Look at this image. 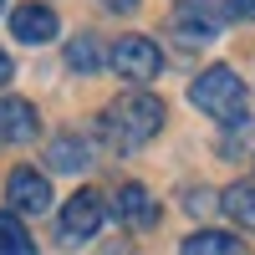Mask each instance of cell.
Wrapping results in <instances>:
<instances>
[{"label":"cell","mask_w":255,"mask_h":255,"mask_svg":"<svg viewBox=\"0 0 255 255\" xmlns=\"http://www.w3.org/2000/svg\"><path fill=\"white\" fill-rule=\"evenodd\" d=\"M189 102H194L199 113H209L215 123L225 128H240L250 123V97H245V82L230 72V67H209L189 82Z\"/></svg>","instance_id":"cell-1"},{"label":"cell","mask_w":255,"mask_h":255,"mask_svg":"<svg viewBox=\"0 0 255 255\" xmlns=\"http://www.w3.org/2000/svg\"><path fill=\"white\" fill-rule=\"evenodd\" d=\"M102 128H108L113 148H143L163 128V102L153 92H123L113 108L102 113Z\"/></svg>","instance_id":"cell-2"},{"label":"cell","mask_w":255,"mask_h":255,"mask_svg":"<svg viewBox=\"0 0 255 255\" xmlns=\"http://www.w3.org/2000/svg\"><path fill=\"white\" fill-rule=\"evenodd\" d=\"M102 220H108V199L97 194V189H77V194L67 199V209H61V240L67 245H82V240H92Z\"/></svg>","instance_id":"cell-3"},{"label":"cell","mask_w":255,"mask_h":255,"mask_svg":"<svg viewBox=\"0 0 255 255\" xmlns=\"http://www.w3.org/2000/svg\"><path fill=\"white\" fill-rule=\"evenodd\" d=\"M108 61H113V72L128 77V82H153V77L163 72V51H158L148 36H123L118 46L108 51Z\"/></svg>","instance_id":"cell-4"},{"label":"cell","mask_w":255,"mask_h":255,"mask_svg":"<svg viewBox=\"0 0 255 255\" xmlns=\"http://www.w3.org/2000/svg\"><path fill=\"white\" fill-rule=\"evenodd\" d=\"M174 36L184 46H209L220 36V5L215 0H179L174 5Z\"/></svg>","instance_id":"cell-5"},{"label":"cell","mask_w":255,"mask_h":255,"mask_svg":"<svg viewBox=\"0 0 255 255\" xmlns=\"http://www.w3.org/2000/svg\"><path fill=\"white\" fill-rule=\"evenodd\" d=\"M5 199H10V209H20V215H46L51 209V184L41 179L36 168H15L5 179Z\"/></svg>","instance_id":"cell-6"},{"label":"cell","mask_w":255,"mask_h":255,"mask_svg":"<svg viewBox=\"0 0 255 255\" xmlns=\"http://www.w3.org/2000/svg\"><path fill=\"white\" fill-rule=\"evenodd\" d=\"M41 133V118L26 97H0V143H31Z\"/></svg>","instance_id":"cell-7"},{"label":"cell","mask_w":255,"mask_h":255,"mask_svg":"<svg viewBox=\"0 0 255 255\" xmlns=\"http://www.w3.org/2000/svg\"><path fill=\"white\" fill-rule=\"evenodd\" d=\"M10 31L26 41V46H41V41L56 36V10L51 5H36V0H31V5H15L10 10Z\"/></svg>","instance_id":"cell-8"},{"label":"cell","mask_w":255,"mask_h":255,"mask_svg":"<svg viewBox=\"0 0 255 255\" xmlns=\"http://www.w3.org/2000/svg\"><path fill=\"white\" fill-rule=\"evenodd\" d=\"M118 220H123V225H133V230H148V225L158 220L153 194H148L143 184H123V189H118Z\"/></svg>","instance_id":"cell-9"},{"label":"cell","mask_w":255,"mask_h":255,"mask_svg":"<svg viewBox=\"0 0 255 255\" xmlns=\"http://www.w3.org/2000/svg\"><path fill=\"white\" fill-rule=\"evenodd\" d=\"M220 204H225V215L235 220L240 230H255V179H235V184L225 189Z\"/></svg>","instance_id":"cell-10"},{"label":"cell","mask_w":255,"mask_h":255,"mask_svg":"<svg viewBox=\"0 0 255 255\" xmlns=\"http://www.w3.org/2000/svg\"><path fill=\"white\" fill-rule=\"evenodd\" d=\"M179 255H245V245L235 235H225V230H194Z\"/></svg>","instance_id":"cell-11"},{"label":"cell","mask_w":255,"mask_h":255,"mask_svg":"<svg viewBox=\"0 0 255 255\" xmlns=\"http://www.w3.org/2000/svg\"><path fill=\"white\" fill-rule=\"evenodd\" d=\"M46 163L56 168V174H77V168H87L92 158H87V143H82V138H51Z\"/></svg>","instance_id":"cell-12"},{"label":"cell","mask_w":255,"mask_h":255,"mask_svg":"<svg viewBox=\"0 0 255 255\" xmlns=\"http://www.w3.org/2000/svg\"><path fill=\"white\" fill-rule=\"evenodd\" d=\"M0 255H36V240L26 235V225L10 209H0Z\"/></svg>","instance_id":"cell-13"},{"label":"cell","mask_w":255,"mask_h":255,"mask_svg":"<svg viewBox=\"0 0 255 255\" xmlns=\"http://www.w3.org/2000/svg\"><path fill=\"white\" fill-rule=\"evenodd\" d=\"M67 67H72V72H87V77L102 67V46H97V36H77V41H72V46H67Z\"/></svg>","instance_id":"cell-14"},{"label":"cell","mask_w":255,"mask_h":255,"mask_svg":"<svg viewBox=\"0 0 255 255\" xmlns=\"http://www.w3.org/2000/svg\"><path fill=\"white\" fill-rule=\"evenodd\" d=\"M225 15H235V20H255V0H225Z\"/></svg>","instance_id":"cell-15"},{"label":"cell","mask_w":255,"mask_h":255,"mask_svg":"<svg viewBox=\"0 0 255 255\" xmlns=\"http://www.w3.org/2000/svg\"><path fill=\"white\" fill-rule=\"evenodd\" d=\"M108 10H118V15H128V10H138V0H102Z\"/></svg>","instance_id":"cell-16"},{"label":"cell","mask_w":255,"mask_h":255,"mask_svg":"<svg viewBox=\"0 0 255 255\" xmlns=\"http://www.w3.org/2000/svg\"><path fill=\"white\" fill-rule=\"evenodd\" d=\"M10 77H15V67H10V56H5V51H0V87H5V82H10Z\"/></svg>","instance_id":"cell-17"},{"label":"cell","mask_w":255,"mask_h":255,"mask_svg":"<svg viewBox=\"0 0 255 255\" xmlns=\"http://www.w3.org/2000/svg\"><path fill=\"white\" fill-rule=\"evenodd\" d=\"M0 10H5V0H0Z\"/></svg>","instance_id":"cell-18"}]
</instances>
